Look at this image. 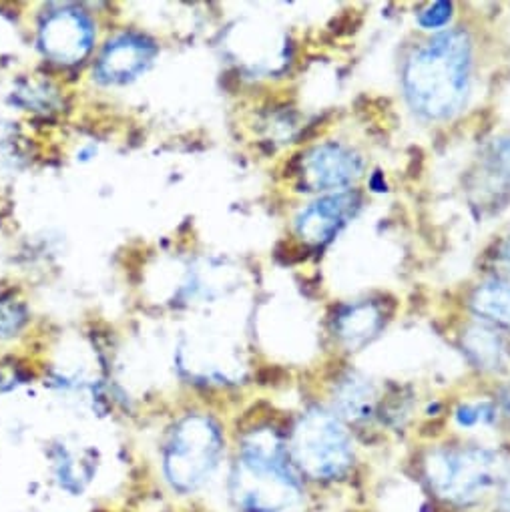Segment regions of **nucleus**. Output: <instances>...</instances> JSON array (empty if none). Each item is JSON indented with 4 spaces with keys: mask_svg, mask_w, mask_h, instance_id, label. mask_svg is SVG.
Wrapping results in <instances>:
<instances>
[{
    "mask_svg": "<svg viewBox=\"0 0 510 512\" xmlns=\"http://www.w3.org/2000/svg\"><path fill=\"white\" fill-rule=\"evenodd\" d=\"M488 512H510V450L506 454L498 484H496V492L490 504Z\"/></svg>",
    "mask_w": 510,
    "mask_h": 512,
    "instance_id": "15",
    "label": "nucleus"
},
{
    "mask_svg": "<svg viewBox=\"0 0 510 512\" xmlns=\"http://www.w3.org/2000/svg\"><path fill=\"white\" fill-rule=\"evenodd\" d=\"M358 207L360 195L354 191L328 195L300 213L296 229L300 237L310 243H326L348 223Z\"/></svg>",
    "mask_w": 510,
    "mask_h": 512,
    "instance_id": "8",
    "label": "nucleus"
},
{
    "mask_svg": "<svg viewBox=\"0 0 510 512\" xmlns=\"http://www.w3.org/2000/svg\"><path fill=\"white\" fill-rule=\"evenodd\" d=\"M472 310L510 330V286L500 282L482 284L472 296Z\"/></svg>",
    "mask_w": 510,
    "mask_h": 512,
    "instance_id": "13",
    "label": "nucleus"
},
{
    "mask_svg": "<svg viewBox=\"0 0 510 512\" xmlns=\"http://www.w3.org/2000/svg\"><path fill=\"white\" fill-rule=\"evenodd\" d=\"M227 496L237 512H306L314 494L288 452V434L270 426L249 430L227 476Z\"/></svg>",
    "mask_w": 510,
    "mask_h": 512,
    "instance_id": "3",
    "label": "nucleus"
},
{
    "mask_svg": "<svg viewBox=\"0 0 510 512\" xmlns=\"http://www.w3.org/2000/svg\"><path fill=\"white\" fill-rule=\"evenodd\" d=\"M147 49L149 47L143 45V41L123 39L113 43L101 59V73L109 79H127L135 75L149 59Z\"/></svg>",
    "mask_w": 510,
    "mask_h": 512,
    "instance_id": "12",
    "label": "nucleus"
},
{
    "mask_svg": "<svg viewBox=\"0 0 510 512\" xmlns=\"http://www.w3.org/2000/svg\"><path fill=\"white\" fill-rule=\"evenodd\" d=\"M494 161H496V167L502 171V175H506V177L510 179V139H508V141H502V143L496 147Z\"/></svg>",
    "mask_w": 510,
    "mask_h": 512,
    "instance_id": "18",
    "label": "nucleus"
},
{
    "mask_svg": "<svg viewBox=\"0 0 510 512\" xmlns=\"http://www.w3.org/2000/svg\"><path fill=\"white\" fill-rule=\"evenodd\" d=\"M223 456V434L209 416L181 420L165 450V474L175 490L195 492L215 474Z\"/></svg>",
    "mask_w": 510,
    "mask_h": 512,
    "instance_id": "5",
    "label": "nucleus"
},
{
    "mask_svg": "<svg viewBox=\"0 0 510 512\" xmlns=\"http://www.w3.org/2000/svg\"><path fill=\"white\" fill-rule=\"evenodd\" d=\"M464 352L472 366L482 372L498 374L506 366V346L504 340L488 328L472 326L462 338Z\"/></svg>",
    "mask_w": 510,
    "mask_h": 512,
    "instance_id": "10",
    "label": "nucleus"
},
{
    "mask_svg": "<svg viewBox=\"0 0 510 512\" xmlns=\"http://www.w3.org/2000/svg\"><path fill=\"white\" fill-rule=\"evenodd\" d=\"M496 404H498V410H500V418H502V426H504V432H510V382L504 384L498 394L494 396Z\"/></svg>",
    "mask_w": 510,
    "mask_h": 512,
    "instance_id": "17",
    "label": "nucleus"
},
{
    "mask_svg": "<svg viewBox=\"0 0 510 512\" xmlns=\"http://www.w3.org/2000/svg\"><path fill=\"white\" fill-rule=\"evenodd\" d=\"M384 392L366 376L346 372L336 378L326 406L338 414L356 434L380 422Z\"/></svg>",
    "mask_w": 510,
    "mask_h": 512,
    "instance_id": "6",
    "label": "nucleus"
},
{
    "mask_svg": "<svg viewBox=\"0 0 510 512\" xmlns=\"http://www.w3.org/2000/svg\"><path fill=\"white\" fill-rule=\"evenodd\" d=\"M286 434L292 464L314 498L332 496L360 502L364 464L358 434L338 414L326 404L308 406Z\"/></svg>",
    "mask_w": 510,
    "mask_h": 512,
    "instance_id": "2",
    "label": "nucleus"
},
{
    "mask_svg": "<svg viewBox=\"0 0 510 512\" xmlns=\"http://www.w3.org/2000/svg\"><path fill=\"white\" fill-rule=\"evenodd\" d=\"M382 326V314L374 304L362 302L348 306L336 320L338 338L348 348H360L376 336Z\"/></svg>",
    "mask_w": 510,
    "mask_h": 512,
    "instance_id": "11",
    "label": "nucleus"
},
{
    "mask_svg": "<svg viewBox=\"0 0 510 512\" xmlns=\"http://www.w3.org/2000/svg\"><path fill=\"white\" fill-rule=\"evenodd\" d=\"M452 11V5L448 3H436L432 7H428L424 13H420L418 17V23L424 27V29H440L448 23L450 19V13Z\"/></svg>",
    "mask_w": 510,
    "mask_h": 512,
    "instance_id": "16",
    "label": "nucleus"
},
{
    "mask_svg": "<svg viewBox=\"0 0 510 512\" xmlns=\"http://www.w3.org/2000/svg\"><path fill=\"white\" fill-rule=\"evenodd\" d=\"M498 262L506 266V270L510 272V239L502 243V247L498 249Z\"/></svg>",
    "mask_w": 510,
    "mask_h": 512,
    "instance_id": "19",
    "label": "nucleus"
},
{
    "mask_svg": "<svg viewBox=\"0 0 510 512\" xmlns=\"http://www.w3.org/2000/svg\"><path fill=\"white\" fill-rule=\"evenodd\" d=\"M450 422L460 434V438H466V440H474L472 438L474 434L504 432L500 410L494 396L460 400L450 410Z\"/></svg>",
    "mask_w": 510,
    "mask_h": 512,
    "instance_id": "9",
    "label": "nucleus"
},
{
    "mask_svg": "<svg viewBox=\"0 0 510 512\" xmlns=\"http://www.w3.org/2000/svg\"><path fill=\"white\" fill-rule=\"evenodd\" d=\"M306 512H310V510H306Z\"/></svg>",
    "mask_w": 510,
    "mask_h": 512,
    "instance_id": "21",
    "label": "nucleus"
},
{
    "mask_svg": "<svg viewBox=\"0 0 510 512\" xmlns=\"http://www.w3.org/2000/svg\"><path fill=\"white\" fill-rule=\"evenodd\" d=\"M346 512H378V510L370 504H352Z\"/></svg>",
    "mask_w": 510,
    "mask_h": 512,
    "instance_id": "20",
    "label": "nucleus"
},
{
    "mask_svg": "<svg viewBox=\"0 0 510 512\" xmlns=\"http://www.w3.org/2000/svg\"><path fill=\"white\" fill-rule=\"evenodd\" d=\"M468 79V39L460 31H450L412 53L404 71V89L414 111L428 119H446L462 105Z\"/></svg>",
    "mask_w": 510,
    "mask_h": 512,
    "instance_id": "4",
    "label": "nucleus"
},
{
    "mask_svg": "<svg viewBox=\"0 0 510 512\" xmlns=\"http://www.w3.org/2000/svg\"><path fill=\"white\" fill-rule=\"evenodd\" d=\"M63 41H71L75 51L83 55L89 49L91 31L79 17L61 15L49 23V29H45V47H49V51L57 55L63 47Z\"/></svg>",
    "mask_w": 510,
    "mask_h": 512,
    "instance_id": "14",
    "label": "nucleus"
},
{
    "mask_svg": "<svg viewBox=\"0 0 510 512\" xmlns=\"http://www.w3.org/2000/svg\"><path fill=\"white\" fill-rule=\"evenodd\" d=\"M362 173V159L336 143L320 145L310 151L302 165V179L310 191L340 189L350 185Z\"/></svg>",
    "mask_w": 510,
    "mask_h": 512,
    "instance_id": "7",
    "label": "nucleus"
},
{
    "mask_svg": "<svg viewBox=\"0 0 510 512\" xmlns=\"http://www.w3.org/2000/svg\"><path fill=\"white\" fill-rule=\"evenodd\" d=\"M508 448L432 438L410 460L408 480L432 512H488Z\"/></svg>",
    "mask_w": 510,
    "mask_h": 512,
    "instance_id": "1",
    "label": "nucleus"
}]
</instances>
